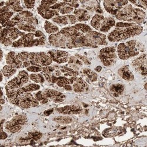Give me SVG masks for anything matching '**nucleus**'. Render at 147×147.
I'll return each mask as SVG.
<instances>
[{
	"instance_id": "obj_14",
	"label": "nucleus",
	"mask_w": 147,
	"mask_h": 147,
	"mask_svg": "<svg viewBox=\"0 0 147 147\" xmlns=\"http://www.w3.org/2000/svg\"><path fill=\"white\" fill-rule=\"evenodd\" d=\"M132 67L142 76H146V55L144 54L132 61Z\"/></svg>"
},
{
	"instance_id": "obj_24",
	"label": "nucleus",
	"mask_w": 147,
	"mask_h": 147,
	"mask_svg": "<svg viewBox=\"0 0 147 147\" xmlns=\"http://www.w3.org/2000/svg\"><path fill=\"white\" fill-rule=\"evenodd\" d=\"M118 74L119 76L122 78L126 81H131L134 80V76L132 72L129 70L127 65L122 67L118 71Z\"/></svg>"
},
{
	"instance_id": "obj_40",
	"label": "nucleus",
	"mask_w": 147,
	"mask_h": 147,
	"mask_svg": "<svg viewBox=\"0 0 147 147\" xmlns=\"http://www.w3.org/2000/svg\"><path fill=\"white\" fill-rule=\"evenodd\" d=\"M55 122L59 124H68L72 122V119L68 116H58L55 117L53 119Z\"/></svg>"
},
{
	"instance_id": "obj_22",
	"label": "nucleus",
	"mask_w": 147,
	"mask_h": 147,
	"mask_svg": "<svg viewBox=\"0 0 147 147\" xmlns=\"http://www.w3.org/2000/svg\"><path fill=\"white\" fill-rule=\"evenodd\" d=\"M115 26V21L112 17H108L103 20L100 31L102 32H108L112 27Z\"/></svg>"
},
{
	"instance_id": "obj_25",
	"label": "nucleus",
	"mask_w": 147,
	"mask_h": 147,
	"mask_svg": "<svg viewBox=\"0 0 147 147\" xmlns=\"http://www.w3.org/2000/svg\"><path fill=\"white\" fill-rule=\"evenodd\" d=\"M72 90L76 92H82L88 90V86L81 78H78L73 84Z\"/></svg>"
},
{
	"instance_id": "obj_43",
	"label": "nucleus",
	"mask_w": 147,
	"mask_h": 147,
	"mask_svg": "<svg viewBox=\"0 0 147 147\" xmlns=\"http://www.w3.org/2000/svg\"><path fill=\"white\" fill-rule=\"evenodd\" d=\"M75 26L80 32L84 34L90 31H92L91 28L89 26L85 24H76Z\"/></svg>"
},
{
	"instance_id": "obj_48",
	"label": "nucleus",
	"mask_w": 147,
	"mask_h": 147,
	"mask_svg": "<svg viewBox=\"0 0 147 147\" xmlns=\"http://www.w3.org/2000/svg\"><path fill=\"white\" fill-rule=\"evenodd\" d=\"M131 3L135 4L136 5L142 8H144V9H146V4H147V1H130Z\"/></svg>"
},
{
	"instance_id": "obj_47",
	"label": "nucleus",
	"mask_w": 147,
	"mask_h": 147,
	"mask_svg": "<svg viewBox=\"0 0 147 147\" xmlns=\"http://www.w3.org/2000/svg\"><path fill=\"white\" fill-rule=\"evenodd\" d=\"M42 136V134L40 132H30L29 133L28 136V138L29 139H32L35 141H37L40 140Z\"/></svg>"
},
{
	"instance_id": "obj_32",
	"label": "nucleus",
	"mask_w": 147,
	"mask_h": 147,
	"mask_svg": "<svg viewBox=\"0 0 147 147\" xmlns=\"http://www.w3.org/2000/svg\"><path fill=\"white\" fill-rule=\"evenodd\" d=\"M55 68L54 67L47 66L42 67V70L41 71V74L43 75L45 79L49 82L51 81V77L53 76V72L55 70Z\"/></svg>"
},
{
	"instance_id": "obj_18",
	"label": "nucleus",
	"mask_w": 147,
	"mask_h": 147,
	"mask_svg": "<svg viewBox=\"0 0 147 147\" xmlns=\"http://www.w3.org/2000/svg\"><path fill=\"white\" fill-rule=\"evenodd\" d=\"M52 20L55 23L63 26L68 25V24H75L77 21L76 17L71 14L63 16H57L54 17Z\"/></svg>"
},
{
	"instance_id": "obj_41",
	"label": "nucleus",
	"mask_w": 147,
	"mask_h": 147,
	"mask_svg": "<svg viewBox=\"0 0 147 147\" xmlns=\"http://www.w3.org/2000/svg\"><path fill=\"white\" fill-rule=\"evenodd\" d=\"M83 73L88 77V78L91 82H94L97 80L98 76L96 73L92 70L89 68H85L83 69Z\"/></svg>"
},
{
	"instance_id": "obj_31",
	"label": "nucleus",
	"mask_w": 147,
	"mask_h": 147,
	"mask_svg": "<svg viewBox=\"0 0 147 147\" xmlns=\"http://www.w3.org/2000/svg\"><path fill=\"white\" fill-rule=\"evenodd\" d=\"M5 5L8 7L13 12L21 13L23 11V7L21 5V2L19 1H8L5 3Z\"/></svg>"
},
{
	"instance_id": "obj_30",
	"label": "nucleus",
	"mask_w": 147,
	"mask_h": 147,
	"mask_svg": "<svg viewBox=\"0 0 147 147\" xmlns=\"http://www.w3.org/2000/svg\"><path fill=\"white\" fill-rule=\"evenodd\" d=\"M68 62V65L76 71H78L80 67L82 66V61H81L76 56H71L69 57Z\"/></svg>"
},
{
	"instance_id": "obj_56",
	"label": "nucleus",
	"mask_w": 147,
	"mask_h": 147,
	"mask_svg": "<svg viewBox=\"0 0 147 147\" xmlns=\"http://www.w3.org/2000/svg\"><path fill=\"white\" fill-rule=\"evenodd\" d=\"M53 111H54L53 109H48V110H46V111L44 112V114L45 115H47V116L50 115L53 112Z\"/></svg>"
},
{
	"instance_id": "obj_6",
	"label": "nucleus",
	"mask_w": 147,
	"mask_h": 147,
	"mask_svg": "<svg viewBox=\"0 0 147 147\" xmlns=\"http://www.w3.org/2000/svg\"><path fill=\"white\" fill-rule=\"evenodd\" d=\"M99 57L104 65L106 67L114 65L117 59L116 49L114 47H109L101 49Z\"/></svg>"
},
{
	"instance_id": "obj_54",
	"label": "nucleus",
	"mask_w": 147,
	"mask_h": 147,
	"mask_svg": "<svg viewBox=\"0 0 147 147\" xmlns=\"http://www.w3.org/2000/svg\"><path fill=\"white\" fill-rule=\"evenodd\" d=\"M57 2H58L57 1H42L41 4L47 5L51 7L53 5H54L55 4H56Z\"/></svg>"
},
{
	"instance_id": "obj_11",
	"label": "nucleus",
	"mask_w": 147,
	"mask_h": 147,
	"mask_svg": "<svg viewBox=\"0 0 147 147\" xmlns=\"http://www.w3.org/2000/svg\"><path fill=\"white\" fill-rule=\"evenodd\" d=\"M39 105V101L30 93L26 92L22 95L19 103V107L23 109H28L31 107H35Z\"/></svg>"
},
{
	"instance_id": "obj_8",
	"label": "nucleus",
	"mask_w": 147,
	"mask_h": 147,
	"mask_svg": "<svg viewBox=\"0 0 147 147\" xmlns=\"http://www.w3.org/2000/svg\"><path fill=\"white\" fill-rule=\"evenodd\" d=\"M83 47L95 48V47L92 44H91L90 42L88 41L87 38L86 37V36H85L84 34L80 33L67 40V48H68L71 49Z\"/></svg>"
},
{
	"instance_id": "obj_38",
	"label": "nucleus",
	"mask_w": 147,
	"mask_h": 147,
	"mask_svg": "<svg viewBox=\"0 0 147 147\" xmlns=\"http://www.w3.org/2000/svg\"><path fill=\"white\" fill-rule=\"evenodd\" d=\"M44 28L45 30V31L48 34H55L58 32H59V28L57 26L54 25L53 24L51 23L48 21H46L45 22L44 24Z\"/></svg>"
},
{
	"instance_id": "obj_60",
	"label": "nucleus",
	"mask_w": 147,
	"mask_h": 147,
	"mask_svg": "<svg viewBox=\"0 0 147 147\" xmlns=\"http://www.w3.org/2000/svg\"><path fill=\"white\" fill-rule=\"evenodd\" d=\"M4 4H5V3L4 2H1V5H0V6H1V7L2 8V7L4 5Z\"/></svg>"
},
{
	"instance_id": "obj_23",
	"label": "nucleus",
	"mask_w": 147,
	"mask_h": 147,
	"mask_svg": "<svg viewBox=\"0 0 147 147\" xmlns=\"http://www.w3.org/2000/svg\"><path fill=\"white\" fill-rule=\"evenodd\" d=\"M78 21H86L90 19L91 14L84 9H76L74 11Z\"/></svg>"
},
{
	"instance_id": "obj_42",
	"label": "nucleus",
	"mask_w": 147,
	"mask_h": 147,
	"mask_svg": "<svg viewBox=\"0 0 147 147\" xmlns=\"http://www.w3.org/2000/svg\"><path fill=\"white\" fill-rule=\"evenodd\" d=\"M30 78L35 83L43 84L45 82V78L41 74H32L30 75Z\"/></svg>"
},
{
	"instance_id": "obj_44",
	"label": "nucleus",
	"mask_w": 147,
	"mask_h": 147,
	"mask_svg": "<svg viewBox=\"0 0 147 147\" xmlns=\"http://www.w3.org/2000/svg\"><path fill=\"white\" fill-rule=\"evenodd\" d=\"M34 97L35 98L36 100L39 101V102H40L42 104H45L48 102V99H47V98L45 97L43 91H40L38 92H36L35 94Z\"/></svg>"
},
{
	"instance_id": "obj_7",
	"label": "nucleus",
	"mask_w": 147,
	"mask_h": 147,
	"mask_svg": "<svg viewBox=\"0 0 147 147\" xmlns=\"http://www.w3.org/2000/svg\"><path fill=\"white\" fill-rule=\"evenodd\" d=\"M27 122V118L25 115H18L14 117L11 121L5 124V129L11 133H16L21 129Z\"/></svg>"
},
{
	"instance_id": "obj_45",
	"label": "nucleus",
	"mask_w": 147,
	"mask_h": 147,
	"mask_svg": "<svg viewBox=\"0 0 147 147\" xmlns=\"http://www.w3.org/2000/svg\"><path fill=\"white\" fill-rule=\"evenodd\" d=\"M22 88L24 91H25V92L26 93V92H31L32 91H37L40 90V86L39 85L36 84H30Z\"/></svg>"
},
{
	"instance_id": "obj_2",
	"label": "nucleus",
	"mask_w": 147,
	"mask_h": 147,
	"mask_svg": "<svg viewBox=\"0 0 147 147\" xmlns=\"http://www.w3.org/2000/svg\"><path fill=\"white\" fill-rule=\"evenodd\" d=\"M115 17L118 20L133 22L140 26L146 19V13L142 9L127 4L118 12Z\"/></svg>"
},
{
	"instance_id": "obj_17",
	"label": "nucleus",
	"mask_w": 147,
	"mask_h": 147,
	"mask_svg": "<svg viewBox=\"0 0 147 147\" xmlns=\"http://www.w3.org/2000/svg\"><path fill=\"white\" fill-rule=\"evenodd\" d=\"M56 111L60 114L65 115L80 114L82 111V108L78 105H67L56 108Z\"/></svg>"
},
{
	"instance_id": "obj_46",
	"label": "nucleus",
	"mask_w": 147,
	"mask_h": 147,
	"mask_svg": "<svg viewBox=\"0 0 147 147\" xmlns=\"http://www.w3.org/2000/svg\"><path fill=\"white\" fill-rule=\"evenodd\" d=\"M7 91V96L9 100L12 101L16 99V98L20 95L18 94L17 92V89H14V90H6Z\"/></svg>"
},
{
	"instance_id": "obj_39",
	"label": "nucleus",
	"mask_w": 147,
	"mask_h": 147,
	"mask_svg": "<svg viewBox=\"0 0 147 147\" xmlns=\"http://www.w3.org/2000/svg\"><path fill=\"white\" fill-rule=\"evenodd\" d=\"M16 71L17 69L16 68L8 64L5 65L2 70L3 75L7 77H10L13 76L14 74H15Z\"/></svg>"
},
{
	"instance_id": "obj_26",
	"label": "nucleus",
	"mask_w": 147,
	"mask_h": 147,
	"mask_svg": "<svg viewBox=\"0 0 147 147\" xmlns=\"http://www.w3.org/2000/svg\"><path fill=\"white\" fill-rule=\"evenodd\" d=\"M59 32L62 34L65 37H66L67 40L71 37H73V36H74L80 33H82L78 30V29L75 26L65 27L61 30Z\"/></svg>"
},
{
	"instance_id": "obj_15",
	"label": "nucleus",
	"mask_w": 147,
	"mask_h": 147,
	"mask_svg": "<svg viewBox=\"0 0 147 147\" xmlns=\"http://www.w3.org/2000/svg\"><path fill=\"white\" fill-rule=\"evenodd\" d=\"M47 54L54 62L58 64H63L68 61V53L66 51L53 50L49 51Z\"/></svg>"
},
{
	"instance_id": "obj_36",
	"label": "nucleus",
	"mask_w": 147,
	"mask_h": 147,
	"mask_svg": "<svg viewBox=\"0 0 147 147\" xmlns=\"http://www.w3.org/2000/svg\"><path fill=\"white\" fill-rule=\"evenodd\" d=\"M17 26V28L20 30L27 31L30 32H34L36 31V27L35 26L31 25L26 22H22L21 23L18 24Z\"/></svg>"
},
{
	"instance_id": "obj_20",
	"label": "nucleus",
	"mask_w": 147,
	"mask_h": 147,
	"mask_svg": "<svg viewBox=\"0 0 147 147\" xmlns=\"http://www.w3.org/2000/svg\"><path fill=\"white\" fill-rule=\"evenodd\" d=\"M6 63L8 65L14 67L16 69L22 67L23 62L18 58L17 54L15 52H9L6 57Z\"/></svg>"
},
{
	"instance_id": "obj_12",
	"label": "nucleus",
	"mask_w": 147,
	"mask_h": 147,
	"mask_svg": "<svg viewBox=\"0 0 147 147\" xmlns=\"http://www.w3.org/2000/svg\"><path fill=\"white\" fill-rule=\"evenodd\" d=\"M26 34L21 32L19 29L16 27L13 28H4L1 30V40L9 38L13 41L16 40L20 36H22Z\"/></svg>"
},
{
	"instance_id": "obj_59",
	"label": "nucleus",
	"mask_w": 147,
	"mask_h": 147,
	"mask_svg": "<svg viewBox=\"0 0 147 147\" xmlns=\"http://www.w3.org/2000/svg\"><path fill=\"white\" fill-rule=\"evenodd\" d=\"M4 103H5V101L3 99H2V98H1V104L3 105Z\"/></svg>"
},
{
	"instance_id": "obj_58",
	"label": "nucleus",
	"mask_w": 147,
	"mask_h": 147,
	"mask_svg": "<svg viewBox=\"0 0 147 147\" xmlns=\"http://www.w3.org/2000/svg\"><path fill=\"white\" fill-rule=\"evenodd\" d=\"M102 69V67L101 66H98L95 68V71L96 72H100Z\"/></svg>"
},
{
	"instance_id": "obj_55",
	"label": "nucleus",
	"mask_w": 147,
	"mask_h": 147,
	"mask_svg": "<svg viewBox=\"0 0 147 147\" xmlns=\"http://www.w3.org/2000/svg\"><path fill=\"white\" fill-rule=\"evenodd\" d=\"M8 137V135L7 133L3 131V130H1V140H4L7 138Z\"/></svg>"
},
{
	"instance_id": "obj_34",
	"label": "nucleus",
	"mask_w": 147,
	"mask_h": 147,
	"mask_svg": "<svg viewBox=\"0 0 147 147\" xmlns=\"http://www.w3.org/2000/svg\"><path fill=\"white\" fill-rule=\"evenodd\" d=\"M61 72L64 74V76L65 77H77L78 76L79 73L78 71H76L73 69L71 67H69L68 65L61 67Z\"/></svg>"
},
{
	"instance_id": "obj_21",
	"label": "nucleus",
	"mask_w": 147,
	"mask_h": 147,
	"mask_svg": "<svg viewBox=\"0 0 147 147\" xmlns=\"http://www.w3.org/2000/svg\"><path fill=\"white\" fill-rule=\"evenodd\" d=\"M1 13V24L3 26L7 21L10 20V18L14 15V12L12 11L8 7L4 6L0 9Z\"/></svg>"
},
{
	"instance_id": "obj_27",
	"label": "nucleus",
	"mask_w": 147,
	"mask_h": 147,
	"mask_svg": "<svg viewBox=\"0 0 147 147\" xmlns=\"http://www.w3.org/2000/svg\"><path fill=\"white\" fill-rule=\"evenodd\" d=\"M77 77H72L71 78H67L66 77L59 76L57 77L56 84L59 87H64L66 85H71L74 83L77 80Z\"/></svg>"
},
{
	"instance_id": "obj_51",
	"label": "nucleus",
	"mask_w": 147,
	"mask_h": 147,
	"mask_svg": "<svg viewBox=\"0 0 147 147\" xmlns=\"http://www.w3.org/2000/svg\"><path fill=\"white\" fill-rule=\"evenodd\" d=\"M27 71L32 72H41L42 70V67H38V66H35V65H31L29 67L27 68Z\"/></svg>"
},
{
	"instance_id": "obj_13",
	"label": "nucleus",
	"mask_w": 147,
	"mask_h": 147,
	"mask_svg": "<svg viewBox=\"0 0 147 147\" xmlns=\"http://www.w3.org/2000/svg\"><path fill=\"white\" fill-rule=\"evenodd\" d=\"M48 40L50 43L54 47L62 48H67V38L60 32H58L50 35Z\"/></svg>"
},
{
	"instance_id": "obj_35",
	"label": "nucleus",
	"mask_w": 147,
	"mask_h": 147,
	"mask_svg": "<svg viewBox=\"0 0 147 147\" xmlns=\"http://www.w3.org/2000/svg\"><path fill=\"white\" fill-rule=\"evenodd\" d=\"M44 95L45 98L47 99H51L53 101L55 100L57 98L63 95V93H61L58 91L54 90H51V89H48L45 90L43 91Z\"/></svg>"
},
{
	"instance_id": "obj_29",
	"label": "nucleus",
	"mask_w": 147,
	"mask_h": 147,
	"mask_svg": "<svg viewBox=\"0 0 147 147\" xmlns=\"http://www.w3.org/2000/svg\"><path fill=\"white\" fill-rule=\"evenodd\" d=\"M109 90L113 96L118 97L123 93L124 91V85L121 84H113L110 87Z\"/></svg>"
},
{
	"instance_id": "obj_28",
	"label": "nucleus",
	"mask_w": 147,
	"mask_h": 147,
	"mask_svg": "<svg viewBox=\"0 0 147 147\" xmlns=\"http://www.w3.org/2000/svg\"><path fill=\"white\" fill-rule=\"evenodd\" d=\"M104 17L101 14H95L91 21V26L95 30H100L101 24L104 20Z\"/></svg>"
},
{
	"instance_id": "obj_52",
	"label": "nucleus",
	"mask_w": 147,
	"mask_h": 147,
	"mask_svg": "<svg viewBox=\"0 0 147 147\" xmlns=\"http://www.w3.org/2000/svg\"><path fill=\"white\" fill-rule=\"evenodd\" d=\"M18 14L21 17H22L24 18H30V17H33V14L32 13H31V12L29 11H23Z\"/></svg>"
},
{
	"instance_id": "obj_19",
	"label": "nucleus",
	"mask_w": 147,
	"mask_h": 147,
	"mask_svg": "<svg viewBox=\"0 0 147 147\" xmlns=\"http://www.w3.org/2000/svg\"><path fill=\"white\" fill-rule=\"evenodd\" d=\"M50 9L57 11L59 13L61 14H68L72 13L74 8L69 5V4L65 1L57 2L54 5L50 7Z\"/></svg>"
},
{
	"instance_id": "obj_57",
	"label": "nucleus",
	"mask_w": 147,
	"mask_h": 147,
	"mask_svg": "<svg viewBox=\"0 0 147 147\" xmlns=\"http://www.w3.org/2000/svg\"><path fill=\"white\" fill-rule=\"evenodd\" d=\"M64 88L67 90V91H71L72 90V87L70 85H66L64 87Z\"/></svg>"
},
{
	"instance_id": "obj_16",
	"label": "nucleus",
	"mask_w": 147,
	"mask_h": 147,
	"mask_svg": "<svg viewBox=\"0 0 147 147\" xmlns=\"http://www.w3.org/2000/svg\"><path fill=\"white\" fill-rule=\"evenodd\" d=\"M38 14L44 18L46 20H50L55 17L59 16V13L54 9H50V7L47 5L41 4L37 8Z\"/></svg>"
},
{
	"instance_id": "obj_49",
	"label": "nucleus",
	"mask_w": 147,
	"mask_h": 147,
	"mask_svg": "<svg viewBox=\"0 0 147 147\" xmlns=\"http://www.w3.org/2000/svg\"><path fill=\"white\" fill-rule=\"evenodd\" d=\"M28 55L29 53L28 52H22L20 53H18L17 54V56L18 58L22 61V62H25L28 60Z\"/></svg>"
},
{
	"instance_id": "obj_37",
	"label": "nucleus",
	"mask_w": 147,
	"mask_h": 147,
	"mask_svg": "<svg viewBox=\"0 0 147 147\" xmlns=\"http://www.w3.org/2000/svg\"><path fill=\"white\" fill-rule=\"evenodd\" d=\"M122 132V129L121 128H112L105 130L103 132V136L105 137H113L117 136Z\"/></svg>"
},
{
	"instance_id": "obj_4",
	"label": "nucleus",
	"mask_w": 147,
	"mask_h": 147,
	"mask_svg": "<svg viewBox=\"0 0 147 147\" xmlns=\"http://www.w3.org/2000/svg\"><path fill=\"white\" fill-rule=\"evenodd\" d=\"M137 41L131 40L125 43H120L117 47V53L119 58L125 60L131 57H136L140 53L136 47Z\"/></svg>"
},
{
	"instance_id": "obj_53",
	"label": "nucleus",
	"mask_w": 147,
	"mask_h": 147,
	"mask_svg": "<svg viewBox=\"0 0 147 147\" xmlns=\"http://www.w3.org/2000/svg\"><path fill=\"white\" fill-rule=\"evenodd\" d=\"M35 1H24V5L27 9H31L34 7L35 5Z\"/></svg>"
},
{
	"instance_id": "obj_1",
	"label": "nucleus",
	"mask_w": 147,
	"mask_h": 147,
	"mask_svg": "<svg viewBox=\"0 0 147 147\" xmlns=\"http://www.w3.org/2000/svg\"><path fill=\"white\" fill-rule=\"evenodd\" d=\"M142 31V27L138 24L119 22L115 24V28L108 34V39L111 42H118L140 35Z\"/></svg>"
},
{
	"instance_id": "obj_33",
	"label": "nucleus",
	"mask_w": 147,
	"mask_h": 147,
	"mask_svg": "<svg viewBox=\"0 0 147 147\" xmlns=\"http://www.w3.org/2000/svg\"><path fill=\"white\" fill-rule=\"evenodd\" d=\"M17 78L18 82L20 85V87H22L24 85H25L28 82L30 76L28 75V72L26 71H21L19 72L17 77Z\"/></svg>"
},
{
	"instance_id": "obj_3",
	"label": "nucleus",
	"mask_w": 147,
	"mask_h": 147,
	"mask_svg": "<svg viewBox=\"0 0 147 147\" xmlns=\"http://www.w3.org/2000/svg\"><path fill=\"white\" fill-rule=\"evenodd\" d=\"M45 36L38 38L33 32L26 34L17 41H15L12 46L15 48L32 47L34 46L44 45L45 44Z\"/></svg>"
},
{
	"instance_id": "obj_5",
	"label": "nucleus",
	"mask_w": 147,
	"mask_h": 147,
	"mask_svg": "<svg viewBox=\"0 0 147 147\" xmlns=\"http://www.w3.org/2000/svg\"><path fill=\"white\" fill-rule=\"evenodd\" d=\"M31 65L47 67L53 63V59L47 54L41 53H29L28 60Z\"/></svg>"
},
{
	"instance_id": "obj_10",
	"label": "nucleus",
	"mask_w": 147,
	"mask_h": 147,
	"mask_svg": "<svg viewBox=\"0 0 147 147\" xmlns=\"http://www.w3.org/2000/svg\"><path fill=\"white\" fill-rule=\"evenodd\" d=\"M128 3L127 1H113V0H107L103 2V5L105 9L108 13L115 16L118 12L127 5Z\"/></svg>"
},
{
	"instance_id": "obj_50",
	"label": "nucleus",
	"mask_w": 147,
	"mask_h": 147,
	"mask_svg": "<svg viewBox=\"0 0 147 147\" xmlns=\"http://www.w3.org/2000/svg\"><path fill=\"white\" fill-rule=\"evenodd\" d=\"M75 56L78 58L81 61H82V63H84L85 65H90L91 63L90 61H89V59H88V58L85 56L84 55H81L80 54H76Z\"/></svg>"
},
{
	"instance_id": "obj_9",
	"label": "nucleus",
	"mask_w": 147,
	"mask_h": 147,
	"mask_svg": "<svg viewBox=\"0 0 147 147\" xmlns=\"http://www.w3.org/2000/svg\"><path fill=\"white\" fill-rule=\"evenodd\" d=\"M85 35L88 41L95 47V48H97L98 45H107L108 44L107 41V36L104 34L92 30Z\"/></svg>"
}]
</instances>
